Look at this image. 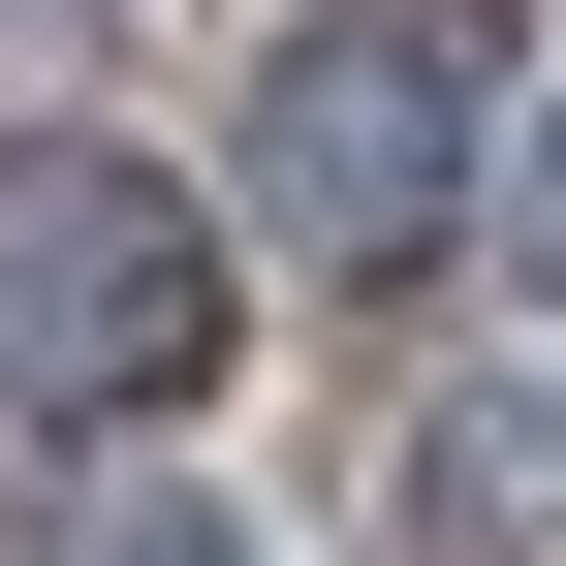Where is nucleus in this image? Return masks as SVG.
Wrapping results in <instances>:
<instances>
[{
  "mask_svg": "<svg viewBox=\"0 0 566 566\" xmlns=\"http://www.w3.org/2000/svg\"><path fill=\"white\" fill-rule=\"evenodd\" d=\"M472 158H504V0H283V63H252V189H283V252H441L472 221Z\"/></svg>",
  "mask_w": 566,
  "mask_h": 566,
  "instance_id": "1",
  "label": "nucleus"
},
{
  "mask_svg": "<svg viewBox=\"0 0 566 566\" xmlns=\"http://www.w3.org/2000/svg\"><path fill=\"white\" fill-rule=\"evenodd\" d=\"M189 378H221V221L95 126H32L0 158V409H189Z\"/></svg>",
  "mask_w": 566,
  "mask_h": 566,
  "instance_id": "2",
  "label": "nucleus"
},
{
  "mask_svg": "<svg viewBox=\"0 0 566 566\" xmlns=\"http://www.w3.org/2000/svg\"><path fill=\"white\" fill-rule=\"evenodd\" d=\"M441 504H472V535H535V504H566V378H504V409H472V441H441Z\"/></svg>",
  "mask_w": 566,
  "mask_h": 566,
  "instance_id": "3",
  "label": "nucleus"
},
{
  "mask_svg": "<svg viewBox=\"0 0 566 566\" xmlns=\"http://www.w3.org/2000/svg\"><path fill=\"white\" fill-rule=\"evenodd\" d=\"M472 189H504V221H535V283H566V95H535V158H472Z\"/></svg>",
  "mask_w": 566,
  "mask_h": 566,
  "instance_id": "4",
  "label": "nucleus"
}]
</instances>
